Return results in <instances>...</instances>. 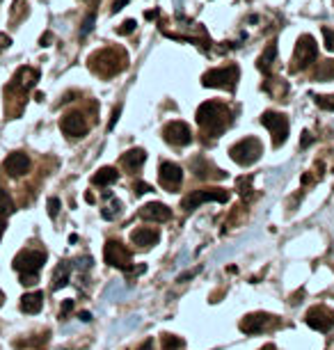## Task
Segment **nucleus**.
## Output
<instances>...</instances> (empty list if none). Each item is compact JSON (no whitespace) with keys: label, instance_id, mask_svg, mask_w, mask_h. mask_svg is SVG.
Segmentation results:
<instances>
[{"label":"nucleus","instance_id":"obj_1","mask_svg":"<svg viewBox=\"0 0 334 350\" xmlns=\"http://www.w3.org/2000/svg\"><path fill=\"white\" fill-rule=\"evenodd\" d=\"M197 124L202 128H206L213 138L224 133V128L232 124V112L226 106L218 101H206L202 103L200 108H197Z\"/></svg>","mask_w":334,"mask_h":350},{"label":"nucleus","instance_id":"obj_2","mask_svg":"<svg viewBox=\"0 0 334 350\" xmlns=\"http://www.w3.org/2000/svg\"><path fill=\"white\" fill-rule=\"evenodd\" d=\"M261 154H264V144H261L256 138H245V140L236 142V144L229 149L232 160L238 162V165H242V167L254 165V162L261 158Z\"/></svg>","mask_w":334,"mask_h":350},{"label":"nucleus","instance_id":"obj_3","mask_svg":"<svg viewBox=\"0 0 334 350\" xmlns=\"http://www.w3.org/2000/svg\"><path fill=\"white\" fill-rule=\"evenodd\" d=\"M236 82H238V66L236 64L222 66V69H210L202 76V85L204 87H220V90L234 92Z\"/></svg>","mask_w":334,"mask_h":350},{"label":"nucleus","instance_id":"obj_4","mask_svg":"<svg viewBox=\"0 0 334 350\" xmlns=\"http://www.w3.org/2000/svg\"><path fill=\"white\" fill-rule=\"evenodd\" d=\"M261 124L270 130V135H272V144L280 149V146L286 142V138H288V119H286V114L268 110V112L261 114Z\"/></svg>","mask_w":334,"mask_h":350},{"label":"nucleus","instance_id":"obj_5","mask_svg":"<svg viewBox=\"0 0 334 350\" xmlns=\"http://www.w3.org/2000/svg\"><path fill=\"white\" fill-rule=\"evenodd\" d=\"M206 202H220V204H226L229 202V192L222 188H210V190H194L188 197H184L181 202V208L184 210H194L197 206L206 204Z\"/></svg>","mask_w":334,"mask_h":350},{"label":"nucleus","instance_id":"obj_6","mask_svg":"<svg viewBox=\"0 0 334 350\" xmlns=\"http://www.w3.org/2000/svg\"><path fill=\"white\" fill-rule=\"evenodd\" d=\"M46 264V254L39 252V250H23L14 256V270H18L21 275H37L39 270Z\"/></svg>","mask_w":334,"mask_h":350},{"label":"nucleus","instance_id":"obj_7","mask_svg":"<svg viewBox=\"0 0 334 350\" xmlns=\"http://www.w3.org/2000/svg\"><path fill=\"white\" fill-rule=\"evenodd\" d=\"M103 258H106V264H108V266L124 270V272H130V270H133V266H130V252L119 240H108V242H106Z\"/></svg>","mask_w":334,"mask_h":350},{"label":"nucleus","instance_id":"obj_8","mask_svg":"<svg viewBox=\"0 0 334 350\" xmlns=\"http://www.w3.org/2000/svg\"><path fill=\"white\" fill-rule=\"evenodd\" d=\"M318 58V44L314 42L312 34H302L298 39V46H296V69L304 71L307 66H312Z\"/></svg>","mask_w":334,"mask_h":350},{"label":"nucleus","instance_id":"obj_9","mask_svg":"<svg viewBox=\"0 0 334 350\" xmlns=\"http://www.w3.org/2000/svg\"><path fill=\"white\" fill-rule=\"evenodd\" d=\"M162 135L174 146H186L192 142V130H190V126L186 122H170V124H165Z\"/></svg>","mask_w":334,"mask_h":350},{"label":"nucleus","instance_id":"obj_10","mask_svg":"<svg viewBox=\"0 0 334 350\" xmlns=\"http://www.w3.org/2000/svg\"><path fill=\"white\" fill-rule=\"evenodd\" d=\"M307 325L318 332H330L334 325V312H330L328 307H314L307 314Z\"/></svg>","mask_w":334,"mask_h":350},{"label":"nucleus","instance_id":"obj_11","mask_svg":"<svg viewBox=\"0 0 334 350\" xmlns=\"http://www.w3.org/2000/svg\"><path fill=\"white\" fill-rule=\"evenodd\" d=\"M158 181H160L162 188H167L170 192L176 190L184 181V170L176 165V162H162L160 165V172H158Z\"/></svg>","mask_w":334,"mask_h":350},{"label":"nucleus","instance_id":"obj_12","mask_svg":"<svg viewBox=\"0 0 334 350\" xmlns=\"http://www.w3.org/2000/svg\"><path fill=\"white\" fill-rule=\"evenodd\" d=\"M60 128H62L64 135H69V138H82V135L87 133V122L82 114L71 112V114H64V117H62Z\"/></svg>","mask_w":334,"mask_h":350},{"label":"nucleus","instance_id":"obj_13","mask_svg":"<svg viewBox=\"0 0 334 350\" xmlns=\"http://www.w3.org/2000/svg\"><path fill=\"white\" fill-rule=\"evenodd\" d=\"M5 172L10 176H23V174L30 172V158L23 151H16V154H10L5 158Z\"/></svg>","mask_w":334,"mask_h":350},{"label":"nucleus","instance_id":"obj_14","mask_svg":"<svg viewBox=\"0 0 334 350\" xmlns=\"http://www.w3.org/2000/svg\"><path fill=\"white\" fill-rule=\"evenodd\" d=\"M140 218L144 220H154V222H167L172 218V208L160 202H151V204H144L140 208Z\"/></svg>","mask_w":334,"mask_h":350},{"label":"nucleus","instance_id":"obj_15","mask_svg":"<svg viewBox=\"0 0 334 350\" xmlns=\"http://www.w3.org/2000/svg\"><path fill=\"white\" fill-rule=\"evenodd\" d=\"M160 240V234L156 232V229H135L133 234H130V242L133 245H138V248H151V245H156V242Z\"/></svg>","mask_w":334,"mask_h":350},{"label":"nucleus","instance_id":"obj_16","mask_svg":"<svg viewBox=\"0 0 334 350\" xmlns=\"http://www.w3.org/2000/svg\"><path fill=\"white\" fill-rule=\"evenodd\" d=\"M268 318H270L268 314H250V316H245L240 320V330L245 334H259L266 328Z\"/></svg>","mask_w":334,"mask_h":350},{"label":"nucleus","instance_id":"obj_17","mask_svg":"<svg viewBox=\"0 0 334 350\" xmlns=\"http://www.w3.org/2000/svg\"><path fill=\"white\" fill-rule=\"evenodd\" d=\"M44 307V293L34 291V293H26L21 298V312L23 314H39Z\"/></svg>","mask_w":334,"mask_h":350},{"label":"nucleus","instance_id":"obj_18","mask_svg":"<svg viewBox=\"0 0 334 350\" xmlns=\"http://www.w3.org/2000/svg\"><path fill=\"white\" fill-rule=\"evenodd\" d=\"M117 178H119V172L114 167H101V170L92 176V184L98 186V188H108V186H112L114 181H117Z\"/></svg>","mask_w":334,"mask_h":350},{"label":"nucleus","instance_id":"obj_19","mask_svg":"<svg viewBox=\"0 0 334 350\" xmlns=\"http://www.w3.org/2000/svg\"><path fill=\"white\" fill-rule=\"evenodd\" d=\"M69 277H71V264L69 261H62V264L55 268L53 272V291H60L69 284Z\"/></svg>","mask_w":334,"mask_h":350},{"label":"nucleus","instance_id":"obj_20","mask_svg":"<svg viewBox=\"0 0 334 350\" xmlns=\"http://www.w3.org/2000/svg\"><path fill=\"white\" fill-rule=\"evenodd\" d=\"M14 80H16V85L21 87V90H30V87L39 80V71L30 69V66H23V69H18V74H16Z\"/></svg>","mask_w":334,"mask_h":350},{"label":"nucleus","instance_id":"obj_21","mask_svg":"<svg viewBox=\"0 0 334 350\" xmlns=\"http://www.w3.org/2000/svg\"><path fill=\"white\" fill-rule=\"evenodd\" d=\"M144 160H146V154H144V149H130V151H126L124 154V158H122V162H124L128 170H140L142 165H144Z\"/></svg>","mask_w":334,"mask_h":350},{"label":"nucleus","instance_id":"obj_22","mask_svg":"<svg viewBox=\"0 0 334 350\" xmlns=\"http://www.w3.org/2000/svg\"><path fill=\"white\" fill-rule=\"evenodd\" d=\"M275 58H277V44L272 42L268 46V48L261 53V58H259V62H256V66H259L264 74H270V66H272V62H275Z\"/></svg>","mask_w":334,"mask_h":350},{"label":"nucleus","instance_id":"obj_23","mask_svg":"<svg viewBox=\"0 0 334 350\" xmlns=\"http://www.w3.org/2000/svg\"><path fill=\"white\" fill-rule=\"evenodd\" d=\"M12 213H14V202H12L7 190L0 188V216L7 218V216H12Z\"/></svg>","mask_w":334,"mask_h":350},{"label":"nucleus","instance_id":"obj_24","mask_svg":"<svg viewBox=\"0 0 334 350\" xmlns=\"http://www.w3.org/2000/svg\"><path fill=\"white\" fill-rule=\"evenodd\" d=\"M334 76V60H325V62H320V69L316 71V80H330Z\"/></svg>","mask_w":334,"mask_h":350},{"label":"nucleus","instance_id":"obj_25","mask_svg":"<svg viewBox=\"0 0 334 350\" xmlns=\"http://www.w3.org/2000/svg\"><path fill=\"white\" fill-rule=\"evenodd\" d=\"M184 339H178L174 334H162V350H181Z\"/></svg>","mask_w":334,"mask_h":350},{"label":"nucleus","instance_id":"obj_26","mask_svg":"<svg viewBox=\"0 0 334 350\" xmlns=\"http://www.w3.org/2000/svg\"><path fill=\"white\" fill-rule=\"evenodd\" d=\"M119 213H122V202H117V200H112V204H110L108 208H103V210H101L103 220H114Z\"/></svg>","mask_w":334,"mask_h":350},{"label":"nucleus","instance_id":"obj_27","mask_svg":"<svg viewBox=\"0 0 334 350\" xmlns=\"http://www.w3.org/2000/svg\"><path fill=\"white\" fill-rule=\"evenodd\" d=\"M316 101L318 108L323 110H330V112H334V94H325V96H316L314 98Z\"/></svg>","mask_w":334,"mask_h":350},{"label":"nucleus","instance_id":"obj_28","mask_svg":"<svg viewBox=\"0 0 334 350\" xmlns=\"http://www.w3.org/2000/svg\"><path fill=\"white\" fill-rule=\"evenodd\" d=\"M94 23H96V14H87L85 21L80 26V37H87V34L94 30Z\"/></svg>","mask_w":334,"mask_h":350},{"label":"nucleus","instance_id":"obj_29","mask_svg":"<svg viewBox=\"0 0 334 350\" xmlns=\"http://www.w3.org/2000/svg\"><path fill=\"white\" fill-rule=\"evenodd\" d=\"M135 26H138V23H135L133 18H128V21H124L122 26L117 28V34H130L135 30Z\"/></svg>","mask_w":334,"mask_h":350},{"label":"nucleus","instance_id":"obj_30","mask_svg":"<svg viewBox=\"0 0 334 350\" xmlns=\"http://www.w3.org/2000/svg\"><path fill=\"white\" fill-rule=\"evenodd\" d=\"M149 190H154V188H151L149 184H144V181H135L133 184V192L138 194V197H140V194H146Z\"/></svg>","mask_w":334,"mask_h":350},{"label":"nucleus","instance_id":"obj_31","mask_svg":"<svg viewBox=\"0 0 334 350\" xmlns=\"http://www.w3.org/2000/svg\"><path fill=\"white\" fill-rule=\"evenodd\" d=\"M323 37H325V48H328V50H334V30H330V28H323Z\"/></svg>","mask_w":334,"mask_h":350},{"label":"nucleus","instance_id":"obj_32","mask_svg":"<svg viewBox=\"0 0 334 350\" xmlns=\"http://www.w3.org/2000/svg\"><path fill=\"white\" fill-rule=\"evenodd\" d=\"M250 184H252V176L248 178H238V192L245 197V194H250Z\"/></svg>","mask_w":334,"mask_h":350},{"label":"nucleus","instance_id":"obj_33","mask_svg":"<svg viewBox=\"0 0 334 350\" xmlns=\"http://www.w3.org/2000/svg\"><path fill=\"white\" fill-rule=\"evenodd\" d=\"M58 213H60V200H58V197H50V200H48V216L58 218Z\"/></svg>","mask_w":334,"mask_h":350},{"label":"nucleus","instance_id":"obj_34","mask_svg":"<svg viewBox=\"0 0 334 350\" xmlns=\"http://www.w3.org/2000/svg\"><path fill=\"white\" fill-rule=\"evenodd\" d=\"M74 309V300H64L62 302V309H60V318H66V314Z\"/></svg>","mask_w":334,"mask_h":350},{"label":"nucleus","instance_id":"obj_35","mask_svg":"<svg viewBox=\"0 0 334 350\" xmlns=\"http://www.w3.org/2000/svg\"><path fill=\"white\" fill-rule=\"evenodd\" d=\"M119 114H122V106H117V108L112 110V119H110V124H108V130H112L114 126H117V119H119Z\"/></svg>","mask_w":334,"mask_h":350},{"label":"nucleus","instance_id":"obj_36","mask_svg":"<svg viewBox=\"0 0 334 350\" xmlns=\"http://www.w3.org/2000/svg\"><path fill=\"white\" fill-rule=\"evenodd\" d=\"M21 284H23V286L37 284V275H30V272H28V275H21Z\"/></svg>","mask_w":334,"mask_h":350},{"label":"nucleus","instance_id":"obj_37","mask_svg":"<svg viewBox=\"0 0 334 350\" xmlns=\"http://www.w3.org/2000/svg\"><path fill=\"white\" fill-rule=\"evenodd\" d=\"M128 2H130V0H114V5H112V12H114V14H117V12H119V10H124V7L128 5Z\"/></svg>","mask_w":334,"mask_h":350},{"label":"nucleus","instance_id":"obj_38","mask_svg":"<svg viewBox=\"0 0 334 350\" xmlns=\"http://www.w3.org/2000/svg\"><path fill=\"white\" fill-rule=\"evenodd\" d=\"M312 142H314L312 133H309V130H304V133H302V146H309Z\"/></svg>","mask_w":334,"mask_h":350},{"label":"nucleus","instance_id":"obj_39","mask_svg":"<svg viewBox=\"0 0 334 350\" xmlns=\"http://www.w3.org/2000/svg\"><path fill=\"white\" fill-rule=\"evenodd\" d=\"M50 39H53V34H50V32H44V37L39 39V44H42V46H50Z\"/></svg>","mask_w":334,"mask_h":350},{"label":"nucleus","instance_id":"obj_40","mask_svg":"<svg viewBox=\"0 0 334 350\" xmlns=\"http://www.w3.org/2000/svg\"><path fill=\"white\" fill-rule=\"evenodd\" d=\"M138 350H154V339H146L144 344H142Z\"/></svg>","mask_w":334,"mask_h":350},{"label":"nucleus","instance_id":"obj_41","mask_svg":"<svg viewBox=\"0 0 334 350\" xmlns=\"http://www.w3.org/2000/svg\"><path fill=\"white\" fill-rule=\"evenodd\" d=\"M82 320V323H90V320H92V314L90 312H80V316H78Z\"/></svg>","mask_w":334,"mask_h":350},{"label":"nucleus","instance_id":"obj_42","mask_svg":"<svg viewBox=\"0 0 334 350\" xmlns=\"http://www.w3.org/2000/svg\"><path fill=\"white\" fill-rule=\"evenodd\" d=\"M144 18H149V21H151V18H158V10H154V12H146V14H144Z\"/></svg>","mask_w":334,"mask_h":350},{"label":"nucleus","instance_id":"obj_43","mask_svg":"<svg viewBox=\"0 0 334 350\" xmlns=\"http://www.w3.org/2000/svg\"><path fill=\"white\" fill-rule=\"evenodd\" d=\"M2 232H5V222H0V238H2Z\"/></svg>","mask_w":334,"mask_h":350},{"label":"nucleus","instance_id":"obj_44","mask_svg":"<svg viewBox=\"0 0 334 350\" xmlns=\"http://www.w3.org/2000/svg\"><path fill=\"white\" fill-rule=\"evenodd\" d=\"M0 298H2V291H0Z\"/></svg>","mask_w":334,"mask_h":350}]
</instances>
